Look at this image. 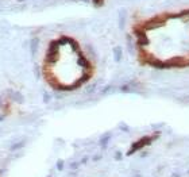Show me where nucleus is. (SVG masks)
Returning a JSON list of instances; mask_svg holds the SVG:
<instances>
[{
    "instance_id": "1",
    "label": "nucleus",
    "mask_w": 189,
    "mask_h": 177,
    "mask_svg": "<svg viewBox=\"0 0 189 177\" xmlns=\"http://www.w3.org/2000/svg\"><path fill=\"white\" fill-rule=\"evenodd\" d=\"M165 23V20L162 18H159V16H155V18H151L150 20L146 22V28H158L161 27L162 24Z\"/></svg>"
},
{
    "instance_id": "2",
    "label": "nucleus",
    "mask_w": 189,
    "mask_h": 177,
    "mask_svg": "<svg viewBox=\"0 0 189 177\" xmlns=\"http://www.w3.org/2000/svg\"><path fill=\"white\" fill-rule=\"evenodd\" d=\"M103 1H104V0H93V3L96 5H100V4H103Z\"/></svg>"
}]
</instances>
